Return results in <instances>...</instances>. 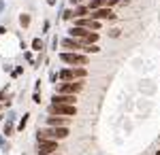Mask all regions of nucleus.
I'll return each instance as SVG.
<instances>
[{
  "label": "nucleus",
  "mask_w": 160,
  "mask_h": 155,
  "mask_svg": "<svg viewBox=\"0 0 160 155\" xmlns=\"http://www.w3.org/2000/svg\"><path fill=\"white\" fill-rule=\"evenodd\" d=\"M83 77H88L83 66H73V68H64V70L58 72V79L60 81H81Z\"/></svg>",
  "instance_id": "f257e3e1"
},
{
  "label": "nucleus",
  "mask_w": 160,
  "mask_h": 155,
  "mask_svg": "<svg viewBox=\"0 0 160 155\" xmlns=\"http://www.w3.org/2000/svg\"><path fill=\"white\" fill-rule=\"evenodd\" d=\"M60 60L64 64H71V66H86L88 64V58L77 51H64V53H60Z\"/></svg>",
  "instance_id": "f03ea898"
},
{
  "label": "nucleus",
  "mask_w": 160,
  "mask_h": 155,
  "mask_svg": "<svg viewBox=\"0 0 160 155\" xmlns=\"http://www.w3.org/2000/svg\"><path fill=\"white\" fill-rule=\"evenodd\" d=\"M49 115L75 117V115H77V108H75V104H51V106H49Z\"/></svg>",
  "instance_id": "7ed1b4c3"
},
{
  "label": "nucleus",
  "mask_w": 160,
  "mask_h": 155,
  "mask_svg": "<svg viewBox=\"0 0 160 155\" xmlns=\"http://www.w3.org/2000/svg\"><path fill=\"white\" fill-rule=\"evenodd\" d=\"M81 89H83V83L81 81H62V85L58 87L60 94H71V96L79 94Z\"/></svg>",
  "instance_id": "20e7f679"
},
{
  "label": "nucleus",
  "mask_w": 160,
  "mask_h": 155,
  "mask_svg": "<svg viewBox=\"0 0 160 155\" xmlns=\"http://www.w3.org/2000/svg\"><path fill=\"white\" fill-rule=\"evenodd\" d=\"M56 151H58V140H53V138L38 143V155H51Z\"/></svg>",
  "instance_id": "39448f33"
},
{
  "label": "nucleus",
  "mask_w": 160,
  "mask_h": 155,
  "mask_svg": "<svg viewBox=\"0 0 160 155\" xmlns=\"http://www.w3.org/2000/svg\"><path fill=\"white\" fill-rule=\"evenodd\" d=\"M90 17H92V19H115V13L111 11L109 7H102V9H98V11H92L90 13Z\"/></svg>",
  "instance_id": "423d86ee"
},
{
  "label": "nucleus",
  "mask_w": 160,
  "mask_h": 155,
  "mask_svg": "<svg viewBox=\"0 0 160 155\" xmlns=\"http://www.w3.org/2000/svg\"><path fill=\"white\" fill-rule=\"evenodd\" d=\"M62 47L66 49V51H79V49L83 47V43H81V40H77V38H73V36H68V38H64V40H62Z\"/></svg>",
  "instance_id": "0eeeda50"
},
{
  "label": "nucleus",
  "mask_w": 160,
  "mask_h": 155,
  "mask_svg": "<svg viewBox=\"0 0 160 155\" xmlns=\"http://www.w3.org/2000/svg\"><path fill=\"white\" fill-rule=\"evenodd\" d=\"M51 104H75V96L71 94H58L51 98Z\"/></svg>",
  "instance_id": "6e6552de"
},
{
  "label": "nucleus",
  "mask_w": 160,
  "mask_h": 155,
  "mask_svg": "<svg viewBox=\"0 0 160 155\" xmlns=\"http://www.w3.org/2000/svg\"><path fill=\"white\" fill-rule=\"evenodd\" d=\"M47 125H68V117H64V115H49Z\"/></svg>",
  "instance_id": "1a4fd4ad"
},
{
  "label": "nucleus",
  "mask_w": 160,
  "mask_h": 155,
  "mask_svg": "<svg viewBox=\"0 0 160 155\" xmlns=\"http://www.w3.org/2000/svg\"><path fill=\"white\" fill-rule=\"evenodd\" d=\"M90 32H92V30L81 28V26H73V28H71V36H73V38H86Z\"/></svg>",
  "instance_id": "9d476101"
},
{
  "label": "nucleus",
  "mask_w": 160,
  "mask_h": 155,
  "mask_svg": "<svg viewBox=\"0 0 160 155\" xmlns=\"http://www.w3.org/2000/svg\"><path fill=\"white\" fill-rule=\"evenodd\" d=\"M51 136L58 140V138H66L68 136V128L66 125H56V128H51Z\"/></svg>",
  "instance_id": "9b49d317"
},
{
  "label": "nucleus",
  "mask_w": 160,
  "mask_h": 155,
  "mask_svg": "<svg viewBox=\"0 0 160 155\" xmlns=\"http://www.w3.org/2000/svg\"><path fill=\"white\" fill-rule=\"evenodd\" d=\"M102 7H107V0H90V2H88L90 13H92V11H98V9H102Z\"/></svg>",
  "instance_id": "f8f14e48"
},
{
  "label": "nucleus",
  "mask_w": 160,
  "mask_h": 155,
  "mask_svg": "<svg viewBox=\"0 0 160 155\" xmlns=\"http://www.w3.org/2000/svg\"><path fill=\"white\" fill-rule=\"evenodd\" d=\"M86 15H90L88 4H81V7H77V9H75V17H86Z\"/></svg>",
  "instance_id": "ddd939ff"
},
{
  "label": "nucleus",
  "mask_w": 160,
  "mask_h": 155,
  "mask_svg": "<svg viewBox=\"0 0 160 155\" xmlns=\"http://www.w3.org/2000/svg\"><path fill=\"white\" fill-rule=\"evenodd\" d=\"M96 40H98V34H96V32H90V34H88L81 43H83V45H94Z\"/></svg>",
  "instance_id": "4468645a"
},
{
  "label": "nucleus",
  "mask_w": 160,
  "mask_h": 155,
  "mask_svg": "<svg viewBox=\"0 0 160 155\" xmlns=\"http://www.w3.org/2000/svg\"><path fill=\"white\" fill-rule=\"evenodd\" d=\"M19 21H22V26L26 28V26L30 24V15H22V17H19Z\"/></svg>",
  "instance_id": "2eb2a0df"
},
{
  "label": "nucleus",
  "mask_w": 160,
  "mask_h": 155,
  "mask_svg": "<svg viewBox=\"0 0 160 155\" xmlns=\"http://www.w3.org/2000/svg\"><path fill=\"white\" fill-rule=\"evenodd\" d=\"M41 47H43V43H41L38 38H34V40H32V49H41Z\"/></svg>",
  "instance_id": "dca6fc26"
},
{
  "label": "nucleus",
  "mask_w": 160,
  "mask_h": 155,
  "mask_svg": "<svg viewBox=\"0 0 160 155\" xmlns=\"http://www.w3.org/2000/svg\"><path fill=\"white\" fill-rule=\"evenodd\" d=\"M73 15H75V11H66V13H64V19H71Z\"/></svg>",
  "instance_id": "f3484780"
},
{
  "label": "nucleus",
  "mask_w": 160,
  "mask_h": 155,
  "mask_svg": "<svg viewBox=\"0 0 160 155\" xmlns=\"http://www.w3.org/2000/svg\"><path fill=\"white\" fill-rule=\"evenodd\" d=\"M118 4V0H107V7H115Z\"/></svg>",
  "instance_id": "a211bd4d"
},
{
  "label": "nucleus",
  "mask_w": 160,
  "mask_h": 155,
  "mask_svg": "<svg viewBox=\"0 0 160 155\" xmlns=\"http://www.w3.org/2000/svg\"><path fill=\"white\" fill-rule=\"evenodd\" d=\"M47 4H56V0H47Z\"/></svg>",
  "instance_id": "6ab92c4d"
},
{
  "label": "nucleus",
  "mask_w": 160,
  "mask_h": 155,
  "mask_svg": "<svg viewBox=\"0 0 160 155\" xmlns=\"http://www.w3.org/2000/svg\"><path fill=\"white\" fill-rule=\"evenodd\" d=\"M156 155H160V149H158V153H156Z\"/></svg>",
  "instance_id": "aec40b11"
},
{
  "label": "nucleus",
  "mask_w": 160,
  "mask_h": 155,
  "mask_svg": "<svg viewBox=\"0 0 160 155\" xmlns=\"http://www.w3.org/2000/svg\"><path fill=\"white\" fill-rule=\"evenodd\" d=\"M2 96H4V94H0V98H2Z\"/></svg>",
  "instance_id": "412c9836"
},
{
  "label": "nucleus",
  "mask_w": 160,
  "mask_h": 155,
  "mask_svg": "<svg viewBox=\"0 0 160 155\" xmlns=\"http://www.w3.org/2000/svg\"><path fill=\"white\" fill-rule=\"evenodd\" d=\"M51 155H53V153H51Z\"/></svg>",
  "instance_id": "4be33fe9"
}]
</instances>
